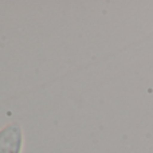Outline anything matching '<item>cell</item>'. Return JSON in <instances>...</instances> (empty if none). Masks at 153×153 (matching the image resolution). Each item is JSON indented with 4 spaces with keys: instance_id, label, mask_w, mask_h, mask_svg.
<instances>
[{
    "instance_id": "cell-1",
    "label": "cell",
    "mask_w": 153,
    "mask_h": 153,
    "mask_svg": "<svg viewBox=\"0 0 153 153\" xmlns=\"http://www.w3.org/2000/svg\"><path fill=\"white\" fill-rule=\"evenodd\" d=\"M22 129L18 124L7 125L0 130V153H20Z\"/></svg>"
}]
</instances>
